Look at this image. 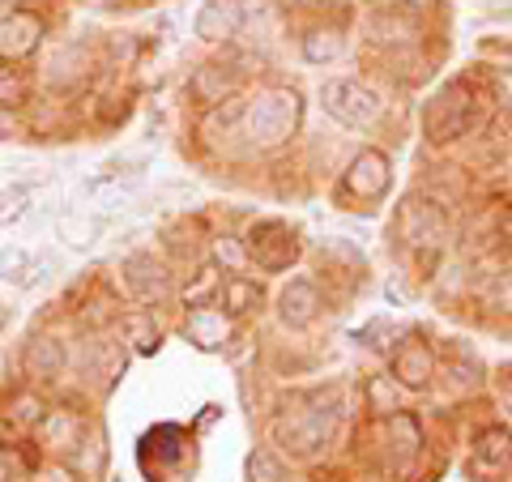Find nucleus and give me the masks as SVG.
I'll return each mask as SVG.
<instances>
[{
  "label": "nucleus",
  "mask_w": 512,
  "mask_h": 482,
  "mask_svg": "<svg viewBox=\"0 0 512 482\" xmlns=\"http://www.w3.org/2000/svg\"><path fill=\"white\" fill-rule=\"evenodd\" d=\"M320 107L346 128H372L384 116L380 94L372 86L355 82V77H329V82L320 86Z\"/></svg>",
  "instance_id": "1"
},
{
  "label": "nucleus",
  "mask_w": 512,
  "mask_h": 482,
  "mask_svg": "<svg viewBox=\"0 0 512 482\" xmlns=\"http://www.w3.org/2000/svg\"><path fill=\"white\" fill-rule=\"evenodd\" d=\"M474 107H478L474 103V86H466V82L444 86L436 99L427 103V116H423L427 141H436V146H444V141H457L474 124Z\"/></svg>",
  "instance_id": "2"
},
{
  "label": "nucleus",
  "mask_w": 512,
  "mask_h": 482,
  "mask_svg": "<svg viewBox=\"0 0 512 482\" xmlns=\"http://www.w3.org/2000/svg\"><path fill=\"white\" fill-rule=\"evenodd\" d=\"M248 261L265 273H282L295 265L299 256V244H295V231L286 227V222H256L248 231Z\"/></svg>",
  "instance_id": "3"
},
{
  "label": "nucleus",
  "mask_w": 512,
  "mask_h": 482,
  "mask_svg": "<svg viewBox=\"0 0 512 482\" xmlns=\"http://www.w3.org/2000/svg\"><path fill=\"white\" fill-rule=\"evenodd\" d=\"M120 273H124V286L128 295L150 303V308H158V303H167L175 295V282H171V269L163 261H154L150 252H133L120 261Z\"/></svg>",
  "instance_id": "4"
},
{
  "label": "nucleus",
  "mask_w": 512,
  "mask_h": 482,
  "mask_svg": "<svg viewBox=\"0 0 512 482\" xmlns=\"http://www.w3.org/2000/svg\"><path fill=\"white\" fill-rule=\"evenodd\" d=\"M295 120H299V94L295 90H269L265 99L252 107V141L278 146L282 137H291Z\"/></svg>",
  "instance_id": "5"
},
{
  "label": "nucleus",
  "mask_w": 512,
  "mask_h": 482,
  "mask_svg": "<svg viewBox=\"0 0 512 482\" xmlns=\"http://www.w3.org/2000/svg\"><path fill=\"white\" fill-rule=\"evenodd\" d=\"M329 431H333V414H325V410H299V414H291V419H278L274 436L282 440V448H291V453L312 457L316 448L329 440Z\"/></svg>",
  "instance_id": "6"
},
{
  "label": "nucleus",
  "mask_w": 512,
  "mask_h": 482,
  "mask_svg": "<svg viewBox=\"0 0 512 482\" xmlns=\"http://www.w3.org/2000/svg\"><path fill=\"white\" fill-rule=\"evenodd\" d=\"M43 43V18L35 9H13L0 18V60L18 64Z\"/></svg>",
  "instance_id": "7"
},
{
  "label": "nucleus",
  "mask_w": 512,
  "mask_h": 482,
  "mask_svg": "<svg viewBox=\"0 0 512 482\" xmlns=\"http://www.w3.org/2000/svg\"><path fill=\"white\" fill-rule=\"evenodd\" d=\"M239 86H244V73H239L235 64H201V69L188 77V94H192L197 107L227 103Z\"/></svg>",
  "instance_id": "8"
},
{
  "label": "nucleus",
  "mask_w": 512,
  "mask_h": 482,
  "mask_svg": "<svg viewBox=\"0 0 512 482\" xmlns=\"http://www.w3.org/2000/svg\"><path fill=\"white\" fill-rule=\"evenodd\" d=\"M192 30H197V39H205V43H231L239 30H244V9H239L235 0H205L197 9Z\"/></svg>",
  "instance_id": "9"
},
{
  "label": "nucleus",
  "mask_w": 512,
  "mask_h": 482,
  "mask_svg": "<svg viewBox=\"0 0 512 482\" xmlns=\"http://www.w3.org/2000/svg\"><path fill=\"white\" fill-rule=\"evenodd\" d=\"M320 308H325V303H320V291H316L312 278H295L278 295V316H282L286 329H308L312 320L320 316Z\"/></svg>",
  "instance_id": "10"
},
{
  "label": "nucleus",
  "mask_w": 512,
  "mask_h": 482,
  "mask_svg": "<svg viewBox=\"0 0 512 482\" xmlns=\"http://www.w3.org/2000/svg\"><path fill=\"white\" fill-rule=\"evenodd\" d=\"M346 188L355 192L359 201H376L384 188H389V158L376 154V150H367L355 158V167L346 171Z\"/></svg>",
  "instance_id": "11"
},
{
  "label": "nucleus",
  "mask_w": 512,
  "mask_h": 482,
  "mask_svg": "<svg viewBox=\"0 0 512 482\" xmlns=\"http://www.w3.org/2000/svg\"><path fill=\"white\" fill-rule=\"evenodd\" d=\"M431 350L423 342H402L397 346V355H393V376L397 384H406V389H427V380H431Z\"/></svg>",
  "instance_id": "12"
},
{
  "label": "nucleus",
  "mask_w": 512,
  "mask_h": 482,
  "mask_svg": "<svg viewBox=\"0 0 512 482\" xmlns=\"http://www.w3.org/2000/svg\"><path fill=\"white\" fill-rule=\"evenodd\" d=\"M261 286H256L252 278H244V273H231V278H222V286H218V308L227 312V316H248V312H256L261 308Z\"/></svg>",
  "instance_id": "13"
},
{
  "label": "nucleus",
  "mask_w": 512,
  "mask_h": 482,
  "mask_svg": "<svg viewBox=\"0 0 512 482\" xmlns=\"http://www.w3.org/2000/svg\"><path fill=\"white\" fill-rule=\"evenodd\" d=\"M188 333H192L197 346L218 350L222 342H227V312H222L218 303H201V308L188 312Z\"/></svg>",
  "instance_id": "14"
},
{
  "label": "nucleus",
  "mask_w": 512,
  "mask_h": 482,
  "mask_svg": "<svg viewBox=\"0 0 512 482\" xmlns=\"http://www.w3.org/2000/svg\"><path fill=\"white\" fill-rule=\"evenodd\" d=\"M26 376L35 380H52L64 372V342L60 337H35V342L26 346Z\"/></svg>",
  "instance_id": "15"
},
{
  "label": "nucleus",
  "mask_w": 512,
  "mask_h": 482,
  "mask_svg": "<svg viewBox=\"0 0 512 482\" xmlns=\"http://www.w3.org/2000/svg\"><path fill=\"white\" fill-rule=\"evenodd\" d=\"M103 231H107V222H103L99 214H64V218L56 222V235H60L69 248H77V252H86V248L99 244Z\"/></svg>",
  "instance_id": "16"
},
{
  "label": "nucleus",
  "mask_w": 512,
  "mask_h": 482,
  "mask_svg": "<svg viewBox=\"0 0 512 482\" xmlns=\"http://www.w3.org/2000/svg\"><path fill=\"white\" fill-rule=\"evenodd\" d=\"M346 52V39L338 26H312L308 35H303V60L308 64H329Z\"/></svg>",
  "instance_id": "17"
},
{
  "label": "nucleus",
  "mask_w": 512,
  "mask_h": 482,
  "mask_svg": "<svg viewBox=\"0 0 512 482\" xmlns=\"http://www.w3.org/2000/svg\"><path fill=\"white\" fill-rule=\"evenodd\" d=\"M39 427L47 431V440H52L56 448H73V444H82V419L69 410H52V414H43Z\"/></svg>",
  "instance_id": "18"
},
{
  "label": "nucleus",
  "mask_w": 512,
  "mask_h": 482,
  "mask_svg": "<svg viewBox=\"0 0 512 482\" xmlns=\"http://www.w3.org/2000/svg\"><path fill=\"white\" fill-rule=\"evenodd\" d=\"M30 269H35V256H30L26 248H18V244L0 248V278H5V282H13V286H26Z\"/></svg>",
  "instance_id": "19"
},
{
  "label": "nucleus",
  "mask_w": 512,
  "mask_h": 482,
  "mask_svg": "<svg viewBox=\"0 0 512 482\" xmlns=\"http://www.w3.org/2000/svg\"><path fill=\"white\" fill-rule=\"evenodd\" d=\"M26 99H30L26 69H13V64H5V69H0V107H22Z\"/></svg>",
  "instance_id": "20"
},
{
  "label": "nucleus",
  "mask_w": 512,
  "mask_h": 482,
  "mask_svg": "<svg viewBox=\"0 0 512 482\" xmlns=\"http://www.w3.org/2000/svg\"><path fill=\"white\" fill-rule=\"evenodd\" d=\"M478 457L495 461V465H508V457H512V436H508L504 427L483 431V436H478Z\"/></svg>",
  "instance_id": "21"
},
{
  "label": "nucleus",
  "mask_w": 512,
  "mask_h": 482,
  "mask_svg": "<svg viewBox=\"0 0 512 482\" xmlns=\"http://www.w3.org/2000/svg\"><path fill=\"white\" fill-rule=\"evenodd\" d=\"M30 214V188H9L5 197H0V227H13V222H22Z\"/></svg>",
  "instance_id": "22"
},
{
  "label": "nucleus",
  "mask_w": 512,
  "mask_h": 482,
  "mask_svg": "<svg viewBox=\"0 0 512 482\" xmlns=\"http://www.w3.org/2000/svg\"><path fill=\"white\" fill-rule=\"evenodd\" d=\"M495 308L500 312H512V273H504V278H495Z\"/></svg>",
  "instance_id": "23"
},
{
  "label": "nucleus",
  "mask_w": 512,
  "mask_h": 482,
  "mask_svg": "<svg viewBox=\"0 0 512 482\" xmlns=\"http://www.w3.org/2000/svg\"><path fill=\"white\" fill-rule=\"evenodd\" d=\"M235 5H239V9H244V18H248V13H252V9H261V5H265V0H235Z\"/></svg>",
  "instance_id": "24"
},
{
  "label": "nucleus",
  "mask_w": 512,
  "mask_h": 482,
  "mask_svg": "<svg viewBox=\"0 0 512 482\" xmlns=\"http://www.w3.org/2000/svg\"><path fill=\"white\" fill-rule=\"evenodd\" d=\"M500 82H504V90H508V103H512V69H508V73L500 77Z\"/></svg>",
  "instance_id": "25"
},
{
  "label": "nucleus",
  "mask_w": 512,
  "mask_h": 482,
  "mask_svg": "<svg viewBox=\"0 0 512 482\" xmlns=\"http://www.w3.org/2000/svg\"><path fill=\"white\" fill-rule=\"evenodd\" d=\"M504 401H508V406H512V380H504Z\"/></svg>",
  "instance_id": "26"
},
{
  "label": "nucleus",
  "mask_w": 512,
  "mask_h": 482,
  "mask_svg": "<svg viewBox=\"0 0 512 482\" xmlns=\"http://www.w3.org/2000/svg\"><path fill=\"white\" fill-rule=\"evenodd\" d=\"M103 5H111V0H103Z\"/></svg>",
  "instance_id": "27"
},
{
  "label": "nucleus",
  "mask_w": 512,
  "mask_h": 482,
  "mask_svg": "<svg viewBox=\"0 0 512 482\" xmlns=\"http://www.w3.org/2000/svg\"><path fill=\"white\" fill-rule=\"evenodd\" d=\"M13 5H18V0H13Z\"/></svg>",
  "instance_id": "28"
}]
</instances>
